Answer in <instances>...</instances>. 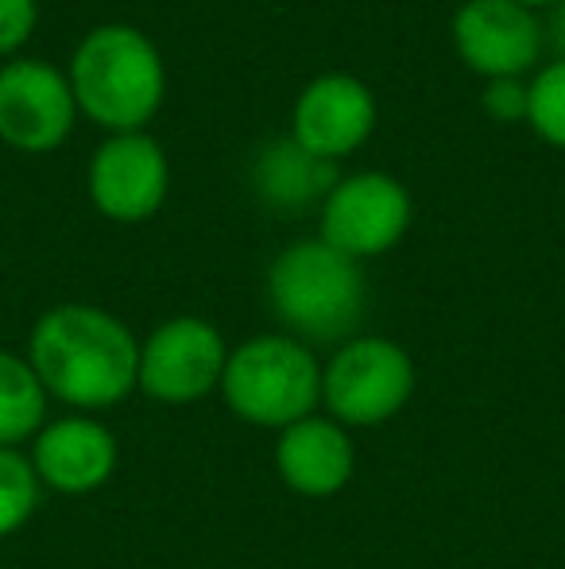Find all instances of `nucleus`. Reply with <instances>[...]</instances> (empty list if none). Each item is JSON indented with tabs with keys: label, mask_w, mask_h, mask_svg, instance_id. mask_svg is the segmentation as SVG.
I'll return each instance as SVG.
<instances>
[{
	"label": "nucleus",
	"mask_w": 565,
	"mask_h": 569,
	"mask_svg": "<svg viewBox=\"0 0 565 569\" xmlns=\"http://www.w3.org/2000/svg\"><path fill=\"white\" fill-rule=\"evenodd\" d=\"M28 360L47 396L78 411H101L137 391L140 341L109 310L62 302L31 326Z\"/></svg>",
	"instance_id": "1"
},
{
	"label": "nucleus",
	"mask_w": 565,
	"mask_h": 569,
	"mask_svg": "<svg viewBox=\"0 0 565 569\" xmlns=\"http://www.w3.org/2000/svg\"><path fill=\"white\" fill-rule=\"evenodd\" d=\"M67 78L78 113L109 136L143 132L167 98L163 54L132 23H98L85 31Z\"/></svg>",
	"instance_id": "2"
},
{
	"label": "nucleus",
	"mask_w": 565,
	"mask_h": 569,
	"mask_svg": "<svg viewBox=\"0 0 565 569\" xmlns=\"http://www.w3.org/2000/svg\"><path fill=\"white\" fill-rule=\"evenodd\" d=\"M272 315L302 345H345L364 318V271L353 256L317 240H294L268 268Z\"/></svg>",
	"instance_id": "3"
},
{
	"label": "nucleus",
	"mask_w": 565,
	"mask_h": 569,
	"mask_svg": "<svg viewBox=\"0 0 565 569\" xmlns=\"http://www.w3.org/2000/svg\"><path fill=\"white\" fill-rule=\"evenodd\" d=\"M221 396L241 422L286 430L322 403V365L291 333H260L229 349Z\"/></svg>",
	"instance_id": "4"
},
{
	"label": "nucleus",
	"mask_w": 565,
	"mask_h": 569,
	"mask_svg": "<svg viewBox=\"0 0 565 569\" xmlns=\"http://www.w3.org/2000/svg\"><path fill=\"white\" fill-rule=\"evenodd\" d=\"M415 396V360L392 338H349L322 368V403L341 427H380Z\"/></svg>",
	"instance_id": "5"
},
{
	"label": "nucleus",
	"mask_w": 565,
	"mask_h": 569,
	"mask_svg": "<svg viewBox=\"0 0 565 569\" xmlns=\"http://www.w3.org/2000/svg\"><path fill=\"white\" fill-rule=\"evenodd\" d=\"M415 202L407 187L387 171H356L337 179L330 198L317 210V237L356 263L369 256H384L407 237Z\"/></svg>",
	"instance_id": "6"
},
{
	"label": "nucleus",
	"mask_w": 565,
	"mask_h": 569,
	"mask_svg": "<svg viewBox=\"0 0 565 569\" xmlns=\"http://www.w3.org/2000/svg\"><path fill=\"white\" fill-rule=\"evenodd\" d=\"M229 345L205 318L182 315L163 322L140 345L137 388L155 403H194L221 388Z\"/></svg>",
	"instance_id": "7"
},
{
	"label": "nucleus",
	"mask_w": 565,
	"mask_h": 569,
	"mask_svg": "<svg viewBox=\"0 0 565 569\" xmlns=\"http://www.w3.org/2000/svg\"><path fill=\"white\" fill-rule=\"evenodd\" d=\"M70 78L39 59H8L0 67V140L23 156L62 148L78 124Z\"/></svg>",
	"instance_id": "8"
},
{
	"label": "nucleus",
	"mask_w": 565,
	"mask_h": 569,
	"mask_svg": "<svg viewBox=\"0 0 565 569\" xmlns=\"http://www.w3.org/2000/svg\"><path fill=\"white\" fill-rule=\"evenodd\" d=\"M90 202L101 218L140 226L155 218L171 190V163L155 136L148 132H117L93 151L85 171Z\"/></svg>",
	"instance_id": "9"
},
{
	"label": "nucleus",
	"mask_w": 565,
	"mask_h": 569,
	"mask_svg": "<svg viewBox=\"0 0 565 569\" xmlns=\"http://www.w3.org/2000/svg\"><path fill=\"white\" fill-rule=\"evenodd\" d=\"M453 51L473 74L523 78L543 62V16L515 0H465L453 16Z\"/></svg>",
	"instance_id": "10"
},
{
	"label": "nucleus",
	"mask_w": 565,
	"mask_h": 569,
	"mask_svg": "<svg viewBox=\"0 0 565 569\" xmlns=\"http://www.w3.org/2000/svg\"><path fill=\"white\" fill-rule=\"evenodd\" d=\"M376 132V98L356 74H317L302 86L291 113V140L302 151L341 163Z\"/></svg>",
	"instance_id": "11"
},
{
	"label": "nucleus",
	"mask_w": 565,
	"mask_h": 569,
	"mask_svg": "<svg viewBox=\"0 0 565 569\" xmlns=\"http://www.w3.org/2000/svg\"><path fill=\"white\" fill-rule=\"evenodd\" d=\"M117 438L105 422L90 415H67V419L47 422L36 435V465L39 485L67 496H85L101 488L117 472Z\"/></svg>",
	"instance_id": "12"
},
{
	"label": "nucleus",
	"mask_w": 565,
	"mask_h": 569,
	"mask_svg": "<svg viewBox=\"0 0 565 569\" xmlns=\"http://www.w3.org/2000/svg\"><path fill=\"white\" fill-rule=\"evenodd\" d=\"M353 438H349V430L337 419L310 415V419L280 430L275 472H280V480L291 492L310 496V500L341 492L349 485V477H353Z\"/></svg>",
	"instance_id": "13"
},
{
	"label": "nucleus",
	"mask_w": 565,
	"mask_h": 569,
	"mask_svg": "<svg viewBox=\"0 0 565 569\" xmlns=\"http://www.w3.org/2000/svg\"><path fill=\"white\" fill-rule=\"evenodd\" d=\"M337 179V163H325V159L302 151L291 136L264 143L260 156L252 159V190L275 213H306L314 206L322 210Z\"/></svg>",
	"instance_id": "14"
},
{
	"label": "nucleus",
	"mask_w": 565,
	"mask_h": 569,
	"mask_svg": "<svg viewBox=\"0 0 565 569\" xmlns=\"http://www.w3.org/2000/svg\"><path fill=\"white\" fill-rule=\"evenodd\" d=\"M47 419V388L28 357L0 349V450L36 438Z\"/></svg>",
	"instance_id": "15"
},
{
	"label": "nucleus",
	"mask_w": 565,
	"mask_h": 569,
	"mask_svg": "<svg viewBox=\"0 0 565 569\" xmlns=\"http://www.w3.org/2000/svg\"><path fill=\"white\" fill-rule=\"evenodd\" d=\"M39 477L31 457L20 450H0V539L16 535L39 508Z\"/></svg>",
	"instance_id": "16"
},
{
	"label": "nucleus",
	"mask_w": 565,
	"mask_h": 569,
	"mask_svg": "<svg viewBox=\"0 0 565 569\" xmlns=\"http://www.w3.org/2000/svg\"><path fill=\"white\" fill-rule=\"evenodd\" d=\"M527 124L538 140L565 151V59H554L531 78V109Z\"/></svg>",
	"instance_id": "17"
},
{
	"label": "nucleus",
	"mask_w": 565,
	"mask_h": 569,
	"mask_svg": "<svg viewBox=\"0 0 565 569\" xmlns=\"http://www.w3.org/2000/svg\"><path fill=\"white\" fill-rule=\"evenodd\" d=\"M481 109L496 124H523L531 109V82L527 78H496V82L484 86Z\"/></svg>",
	"instance_id": "18"
},
{
	"label": "nucleus",
	"mask_w": 565,
	"mask_h": 569,
	"mask_svg": "<svg viewBox=\"0 0 565 569\" xmlns=\"http://www.w3.org/2000/svg\"><path fill=\"white\" fill-rule=\"evenodd\" d=\"M39 23V0H0V59L23 51Z\"/></svg>",
	"instance_id": "19"
},
{
	"label": "nucleus",
	"mask_w": 565,
	"mask_h": 569,
	"mask_svg": "<svg viewBox=\"0 0 565 569\" xmlns=\"http://www.w3.org/2000/svg\"><path fill=\"white\" fill-rule=\"evenodd\" d=\"M543 43L554 59H565V0H558L554 8H546L543 16Z\"/></svg>",
	"instance_id": "20"
},
{
	"label": "nucleus",
	"mask_w": 565,
	"mask_h": 569,
	"mask_svg": "<svg viewBox=\"0 0 565 569\" xmlns=\"http://www.w3.org/2000/svg\"><path fill=\"white\" fill-rule=\"evenodd\" d=\"M515 4L531 8V12H546V8H554V4H558V0H515Z\"/></svg>",
	"instance_id": "21"
}]
</instances>
